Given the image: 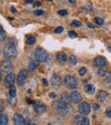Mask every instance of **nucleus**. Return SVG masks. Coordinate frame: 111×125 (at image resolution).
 Instances as JSON below:
<instances>
[{
	"label": "nucleus",
	"instance_id": "1",
	"mask_svg": "<svg viewBox=\"0 0 111 125\" xmlns=\"http://www.w3.org/2000/svg\"><path fill=\"white\" fill-rule=\"evenodd\" d=\"M52 107H53L55 112L59 116L64 117L67 115L68 111V105L65 102H63L62 99H56L52 102Z\"/></svg>",
	"mask_w": 111,
	"mask_h": 125
},
{
	"label": "nucleus",
	"instance_id": "2",
	"mask_svg": "<svg viewBox=\"0 0 111 125\" xmlns=\"http://www.w3.org/2000/svg\"><path fill=\"white\" fill-rule=\"evenodd\" d=\"M17 49L15 45L8 44L4 48V55L7 58H14L17 56Z\"/></svg>",
	"mask_w": 111,
	"mask_h": 125
},
{
	"label": "nucleus",
	"instance_id": "3",
	"mask_svg": "<svg viewBox=\"0 0 111 125\" xmlns=\"http://www.w3.org/2000/svg\"><path fill=\"white\" fill-rule=\"evenodd\" d=\"M48 54L46 52V51L43 49L42 47H37L34 51V57L36 58V60L39 62H44L48 61Z\"/></svg>",
	"mask_w": 111,
	"mask_h": 125
},
{
	"label": "nucleus",
	"instance_id": "4",
	"mask_svg": "<svg viewBox=\"0 0 111 125\" xmlns=\"http://www.w3.org/2000/svg\"><path fill=\"white\" fill-rule=\"evenodd\" d=\"M63 84L65 85V87L68 89H75L77 88L78 86H79V82L74 76L68 75L64 78Z\"/></svg>",
	"mask_w": 111,
	"mask_h": 125
},
{
	"label": "nucleus",
	"instance_id": "5",
	"mask_svg": "<svg viewBox=\"0 0 111 125\" xmlns=\"http://www.w3.org/2000/svg\"><path fill=\"white\" fill-rule=\"evenodd\" d=\"M0 68H1V73H5V74H10V72L14 69V65L12 62L9 59L3 60L0 63Z\"/></svg>",
	"mask_w": 111,
	"mask_h": 125
},
{
	"label": "nucleus",
	"instance_id": "6",
	"mask_svg": "<svg viewBox=\"0 0 111 125\" xmlns=\"http://www.w3.org/2000/svg\"><path fill=\"white\" fill-rule=\"evenodd\" d=\"M27 77V70H25V69H22L21 70V71L19 72L18 75H17V86H22L24 84V82H26Z\"/></svg>",
	"mask_w": 111,
	"mask_h": 125
},
{
	"label": "nucleus",
	"instance_id": "7",
	"mask_svg": "<svg viewBox=\"0 0 111 125\" xmlns=\"http://www.w3.org/2000/svg\"><path fill=\"white\" fill-rule=\"evenodd\" d=\"M15 82V75L13 73L8 74L7 76L5 77L4 81V87L6 88H10L11 86H13Z\"/></svg>",
	"mask_w": 111,
	"mask_h": 125
},
{
	"label": "nucleus",
	"instance_id": "8",
	"mask_svg": "<svg viewBox=\"0 0 111 125\" xmlns=\"http://www.w3.org/2000/svg\"><path fill=\"white\" fill-rule=\"evenodd\" d=\"M78 109H79V112L81 115H85V116L89 115L90 113H91V110H92L90 105L87 102H83V103L80 104Z\"/></svg>",
	"mask_w": 111,
	"mask_h": 125
},
{
	"label": "nucleus",
	"instance_id": "9",
	"mask_svg": "<svg viewBox=\"0 0 111 125\" xmlns=\"http://www.w3.org/2000/svg\"><path fill=\"white\" fill-rule=\"evenodd\" d=\"M33 105V110L38 114H41V113L45 111L46 105L40 101H34V103Z\"/></svg>",
	"mask_w": 111,
	"mask_h": 125
},
{
	"label": "nucleus",
	"instance_id": "10",
	"mask_svg": "<svg viewBox=\"0 0 111 125\" xmlns=\"http://www.w3.org/2000/svg\"><path fill=\"white\" fill-rule=\"evenodd\" d=\"M51 83L54 88H59L62 86V79L59 75L53 74L51 77Z\"/></svg>",
	"mask_w": 111,
	"mask_h": 125
},
{
	"label": "nucleus",
	"instance_id": "11",
	"mask_svg": "<svg viewBox=\"0 0 111 125\" xmlns=\"http://www.w3.org/2000/svg\"><path fill=\"white\" fill-rule=\"evenodd\" d=\"M106 64V58L103 57V56H97L94 58L93 60V65L94 67L101 68L103 66H105Z\"/></svg>",
	"mask_w": 111,
	"mask_h": 125
},
{
	"label": "nucleus",
	"instance_id": "12",
	"mask_svg": "<svg viewBox=\"0 0 111 125\" xmlns=\"http://www.w3.org/2000/svg\"><path fill=\"white\" fill-rule=\"evenodd\" d=\"M70 101L74 104H79L80 101L82 100V97L81 94L77 91H73L70 94Z\"/></svg>",
	"mask_w": 111,
	"mask_h": 125
},
{
	"label": "nucleus",
	"instance_id": "13",
	"mask_svg": "<svg viewBox=\"0 0 111 125\" xmlns=\"http://www.w3.org/2000/svg\"><path fill=\"white\" fill-rule=\"evenodd\" d=\"M13 122L15 125H26V119L19 113H15L13 116Z\"/></svg>",
	"mask_w": 111,
	"mask_h": 125
},
{
	"label": "nucleus",
	"instance_id": "14",
	"mask_svg": "<svg viewBox=\"0 0 111 125\" xmlns=\"http://www.w3.org/2000/svg\"><path fill=\"white\" fill-rule=\"evenodd\" d=\"M56 60H57V62L59 64L64 65L66 61H67V55H66V53L63 52V51L58 52L57 55H56Z\"/></svg>",
	"mask_w": 111,
	"mask_h": 125
},
{
	"label": "nucleus",
	"instance_id": "15",
	"mask_svg": "<svg viewBox=\"0 0 111 125\" xmlns=\"http://www.w3.org/2000/svg\"><path fill=\"white\" fill-rule=\"evenodd\" d=\"M108 93L105 91H104V90H100V91L97 93V99L99 101V102H101V103H103V102H104V101L106 100V99L108 98Z\"/></svg>",
	"mask_w": 111,
	"mask_h": 125
},
{
	"label": "nucleus",
	"instance_id": "16",
	"mask_svg": "<svg viewBox=\"0 0 111 125\" xmlns=\"http://www.w3.org/2000/svg\"><path fill=\"white\" fill-rule=\"evenodd\" d=\"M39 62L38 60H33L31 61V62H29L28 64V70L30 72H33L34 70H36V68L39 66Z\"/></svg>",
	"mask_w": 111,
	"mask_h": 125
},
{
	"label": "nucleus",
	"instance_id": "17",
	"mask_svg": "<svg viewBox=\"0 0 111 125\" xmlns=\"http://www.w3.org/2000/svg\"><path fill=\"white\" fill-rule=\"evenodd\" d=\"M35 41H36V39H35L34 35L29 34V35H27V39H26V45H27V46H32V45H33V44L35 43Z\"/></svg>",
	"mask_w": 111,
	"mask_h": 125
},
{
	"label": "nucleus",
	"instance_id": "18",
	"mask_svg": "<svg viewBox=\"0 0 111 125\" xmlns=\"http://www.w3.org/2000/svg\"><path fill=\"white\" fill-rule=\"evenodd\" d=\"M85 93H87V94H93L95 93V87L93 85L87 84L85 86Z\"/></svg>",
	"mask_w": 111,
	"mask_h": 125
},
{
	"label": "nucleus",
	"instance_id": "19",
	"mask_svg": "<svg viewBox=\"0 0 111 125\" xmlns=\"http://www.w3.org/2000/svg\"><path fill=\"white\" fill-rule=\"evenodd\" d=\"M61 99H62V100L63 101V102H65L68 105H69L70 104V97H68V94L66 93V92H63V93H62L61 94Z\"/></svg>",
	"mask_w": 111,
	"mask_h": 125
},
{
	"label": "nucleus",
	"instance_id": "20",
	"mask_svg": "<svg viewBox=\"0 0 111 125\" xmlns=\"http://www.w3.org/2000/svg\"><path fill=\"white\" fill-rule=\"evenodd\" d=\"M8 122H9L8 116L1 113V116H0V125H7Z\"/></svg>",
	"mask_w": 111,
	"mask_h": 125
},
{
	"label": "nucleus",
	"instance_id": "21",
	"mask_svg": "<svg viewBox=\"0 0 111 125\" xmlns=\"http://www.w3.org/2000/svg\"><path fill=\"white\" fill-rule=\"evenodd\" d=\"M104 86H105L107 88H109L111 90V72L106 76V79L104 80Z\"/></svg>",
	"mask_w": 111,
	"mask_h": 125
},
{
	"label": "nucleus",
	"instance_id": "22",
	"mask_svg": "<svg viewBox=\"0 0 111 125\" xmlns=\"http://www.w3.org/2000/svg\"><path fill=\"white\" fill-rule=\"evenodd\" d=\"M84 118L82 117L81 115H77L75 116V117L74 118V125H80L82 123Z\"/></svg>",
	"mask_w": 111,
	"mask_h": 125
},
{
	"label": "nucleus",
	"instance_id": "23",
	"mask_svg": "<svg viewBox=\"0 0 111 125\" xmlns=\"http://www.w3.org/2000/svg\"><path fill=\"white\" fill-rule=\"evenodd\" d=\"M106 73H107V66H103V67L99 68V70H97V75L101 77L105 76Z\"/></svg>",
	"mask_w": 111,
	"mask_h": 125
},
{
	"label": "nucleus",
	"instance_id": "24",
	"mask_svg": "<svg viewBox=\"0 0 111 125\" xmlns=\"http://www.w3.org/2000/svg\"><path fill=\"white\" fill-rule=\"evenodd\" d=\"M68 62H69L70 65H75L77 63V58H76V56L72 54V55H70L69 58H68Z\"/></svg>",
	"mask_w": 111,
	"mask_h": 125
},
{
	"label": "nucleus",
	"instance_id": "25",
	"mask_svg": "<svg viewBox=\"0 0 111 125\" xmlns=\"http://www.w3.org/2000/svg\"><path fill=\"white\" fill-rule=\"evenodd\" d=\"M9 94H10V97L15 98V96H16V88H15V87L11 86V87L9 88Z\"/></svg>",
	"mask_w": 111,
	"mask_h": 125
},
{
	"label": "nucleus",
	"instance_id": "26",
	"mask_svg": "<svg viewBox=\"0 0 111 125\" xmlns=\"http://www.w3.org/2000/svg\"><path fill=\"white\" fill-rule=\"evenodd\" d=\"M7 99H8L9 104H10V105H11V106H15L17 104V99H15V98H13V97H10H10H8Z\"/></svg>",
	"mask_w": 111,
	"mask_h": 125
},
{
	"label": "nucleus",
	"instance_id": "27",
	"mask_svg": "<svg viewBox=\"0 0 111 125\" xmlns=\"http://www.w3.org/2000/svg\"><path fill=\"white\" fill-rule=\"evenodd\" d=\"M4 28L1 27H0V41L4 42Z\"/></svg>",
	"mask_w": 111,
	"mask_h": 125
},
{
	"label": "nucleus",
	"instance_id": "28",
	"mask_svg": "<svg viewBox=\"0 0 111 125\" xmlns=\"http://www.w3.org/2000/svg\"><path fill=\"white\" fill-rule=\"evenodd\" d=\"M81 9H82V10H87V11H90V12L94 11V9H93L92 7H91V6H88V5H84V6H82V7H81Z\"/></svg>",
	"mask_w": 111,
	"mask_h": 125
},
{
	"label": "nucleus",
	"instance_id": "29",
	"mask_svg": "<svg viewBox=\"0 0 111 125\" xmlns=\"http://www.w3.org/2000/svg\"><path fill=\"white\" fill-rule=\"evenodd\" d=\"M33 14L36 16H40L42 15H44V11L41 10H36L35 11L33 12Z\"/></svg>",
	"mask_w": 111,
	"mask_h": 125
},
{
	"label": "nucleus",
	"instance_id": "30",
	"mask_svg": "<svg viewBox=\"0 0 111 125\" xmlns=\"http://www.w3.org/2000/svg\"><path fill=\"white\" fill-rule=\"evenodd\" d=\"M85 73H86V69H85V67L80 68V70H79V75H81V76L85 75Z\"/></svg>",
	"mask_w": 111,
	"mask_h": 125
},
{
	"label": "nucleus",
	"instance_id": "31",
	"mask_svg": "<svg viewBox=\"0 0 111 125\" xmlns=\"http://www.w3.org/2000/svg\"><path fill=\"white\" fill-rule=\"evenodd\" d=\"M68 36H69L70 38H72V39L77 38V34H76L74 31H68Z\"/></svg>",
	"mask_w": 111,
	"mask_h": 125
},
{
	"label": "nucleus",
	"instance_id": "32",
	"mask_svg": "<svg viewBox=\"0 0 111 125\" xmlns=\"http://www.w3.org/2000/svg\"><path fill=\"white\" fill-rule=\"evenodd\" d=\"M95 21H96V22H97L98 25H103L104 24V20L102 19V18H100V17H95Z\"/></svg>",
	"mask_w": 111,
	"mask_h": 125
},
{
	"label": "nucleus",
	"instance_id": "33",
	"mask_svg": "<svg viewBox=\"0 0 111 125\" xmlns=\"http://www.w3.org/2000/svg\"><path fill=\"white\" fill-rule=\"evenodd\" d=\"M72 26L74 27H80L81 26V22H79V21H76V20H74V21H73L72 22Z\"/></svg>",
	"mask_w": 111,
	"mask_h": 125
},
{
	"label": "nucleus",
	"instance_id": "34",
	"mask_svg": "<svg viewBox=\"0 0 111 125\" xmlns=\"http://www.w3.org/2000/svg\"><path fill=\"white\" fill-rule=\"evenodd\" d=\"M67 14H68V11L65 10H62L58 11V15H60L61 16H67Z\"/></svg>",
	"mask_w": 111,
	"mask_h": 125
},
{
	"label": "nucleus",
	"instance_id": "35",
	"mask_svg": "<svg viewBox=\"0 0 111 125\" xmlns=\"http://www.w3.org/2000/svg\"><path fill=\"white\" fill-rule=\"evenodd\" d=\"M63 31V27L62 26L60 27H57L55 29V34H61L62 32Z\"/></svg>",
	"mask_w": 111,
	"mask_h": 125
},
{
	"label": "nucleus",
	"instance_id": "36",
	"mask_svg": "<svg viewBox=\"0 0 111 125\" xmlns=\"http://www.w3.org/2000/svg\"><path fill=\"white\" fill-rule=\"evenodd\" d=\"M80 125H91V123H90V120L88 119V118H84L82 123H81Z\"/></svg>",
	"mask_w": 111,
	"mask_h": 125
},
{
	"label": "nucleus",
	"instance_id": "37",
	"mask_svg": "<svg viewBox=\"0 0 111 125\" xmlns=\"http://www.w3.org/2000/svg\"><path fill=\"white\" fill-rule=\"evenodd\" d=\"M105 113H106V116L108 117H111V107L107 108Z\"/></svg>",
	"mask_w": 111,
	"mask_h": 125
},
{
	"label": "nucleus",
	"instance_id": "38",
	"mask_svg": "<svg viewBox=\"0 0 111 125\" xmlns=\"http://www.w3.org/2000/svg\"><path fill=\"white\" fill-rule=\"evenodd\" d=\"M92 109L94 110V111H97L100 109V105H99V104H93V105H92Z\"/></svg>",
	"mask_w": 111,
	"mask_h": 125
},
{
	"label": "nucleus",
	"instance_id": "39",
	"mask_svg": "<svg viewBox=\"0 0 111 125\" xmlns=\"http://www.w3.org/2000/svg\"><path fill=\"white\" fill-rule=\"evenodd\" d=\"M41 4H42L41 2H39V1H37V2H35L33 4V8H38V7H39V6H40Z\"/></svg>",
	"mask_w": 111,
	"mask_h": 125
},
{
	"label": "nucleus",
	"instance_id": "40",
	"mask_svg": "<svg viewBox=\"0 0 111 125\" xmlns=\"http://www.w3.org/2000/svg\"><path fill=\"white\" fill-rule=\"evenodd\" d=\"M49 96H50L51 99H55L56 97V94H54V93H51V94H49Z\"/></svg>",
	"mask_w": 111,
	"mask_h": 125
},
{
	"label": "nucleus",
	"instance_id": "41",
	"mask_svg": "<svg viewBox=\"0 0 111 125\" xmlns=\"http://www.w3.org/2000/svg\"><path fill=\"white\" fill-rule=\"evenodd\" d=\"M0 106H1V107H0V111H1V112H2L3 111H4V103H3V101L1 100V102H0Z\"/></svg>",
	"mask_w": 111,
	"mask_h": 125
},
{
	"label": "nucleus",
	"instance_id": "42",
	"mask_svg": "<svg viewBox=\"0 0 111 125\" xmlns=\"http://www.w3.org/2000/svg\"><path fill=\"white\" fill-rule=\"evenodd\" d=\"M86 25H87L88 27H89L90 28H95V26H94V25L92 24V23H90V22H87Z\"/></svg>",
	"mask_w": 111,
	"mask_h": 125
},
{
	"label": "nucleus",
	"instance_id": "43",
	"mask_svg": "<svg viewBox=\"0 0 111 125\" xmlns=\"http://www.w3.org/2000/svg\"><path fill=\"white\" fill-rule=\"evenodd\" d=\"M26 125H33L30 119H26Z\"/></svg>",
	"mask_w": 111,
	"mask_h": 125
},
{
	"label": "nucleus",
	"instance_id": "44",
	"mask_svg": "<svg viewBox=\"0 0 111 125\" xmlns=\"http://www.w3.org/2000/svg\"><path fill=\"white\" fill-rule=\"evenodd\" d=\"M43 82H44V84L45 85L46 87H47V86H49L48 81H47V80H46V79H44V80H43Z\"/></svg>",
	"mask_w": 111,
	"mask_h": 125
},
{
	"label": "nucleus",
	"instance_id": "45",
	"mask_svg": "<svg viewBox=\"0 0 111 125\" xmlns=\"http://www.w3.org/2000/svg\"><path fill=\"white\" fill-rule=\"evenodd\" d=\"M25 2L27 4H33L34 2V0H25Z\"/></svg>",
	"mask_w": 111,
	"mask_h": 125
},
{
	"label": "nucleus",
	"instance_id": "46",
	"mask_svg": "<svg viewBox=\"0 0 111 125\" xmlns=\"http://www.w3.org/2000/svg\"><path fill=\"white\" fill-rule=\"evenodd\" d=\"M11 11H12V13H14V14H15V13H16V12H17V10H15V9L14 7H11Z\"/></svg>",
	"mask_w": 111,
	"mask_h": 125
},
{
	"label": "nucleus",
	"instance_id": "47",
	"mask_svg": "<svg viewBox=\"0 0 111 125\" xmlns=\"http://www.w3.org/2000/svg\"><path fill=\"white\" fill-rule=\"evenodd\" d=\"M75 1H76V0H68V2L71 3V4H74Z\"/></svg>",
	"mask_w": 111,
	"mask_h": 125
},
{
	"label": "nucleus",
	"instance_id": "48",
	"mask_svg": "<svg viewBox=\"0 0 111 125\" xmlns=\"http://www.w3.org/2000/svg\"><path fill=\"white\" fill-rule=\"evenodd\" d=\"M47 125H51V123H48V124H47Z\"/></svg>",
	"mask_w": 111,
	"mask_h": 125
},
{
	"label": "nucleus",
	"instance_id": "49",
	"mask_svg": "<svg viewBox=\"0 0 111 125\" xmlns=\"http://www.w3.org/2000/svg\"><path fill=\"white\" fill-rule=\"evenodd\" d=\"M47 1H52V0H47Z\"/></svg>",
	"mask_w": 111,
	"mask_h": 125
},
{
	"label": "nucleus",
	"instance_id": "50",
	"mask_svg": "<svg viewBox=\"0 0 111 125\" xmlns=\"http://www.w3.org/2000/svg\"><path fill=\"white\" fill-rule=\"evenodd\" d=\"M33 125H38V124H33Z\"/></svg>",
	"mask_w": 111,
	"mask_h": 125
},
{
	"label": "nucleus",
	"instance_id": "51",
	"mask_svg": "<svg viewBox=\"0 0 111 125\" xmlns=\"http://www.w3.org/2000/svg\"><path fill=\"white\" fill-rule=\"evenodd\" d=\"M97 125H101V124H97Z\"/></svg>",
	"mask_w": 111,
	"mask_h": 125
}]
</instances>
